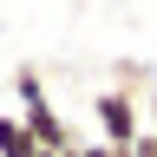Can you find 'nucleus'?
<instances>
[{"label": "nucleus", "instance_id": "1", "mask_svg": "<svg viewBox=\"0 0 157 157\" xmlns=\"http://www.w3.org/2000/svg\"><path fill=\"white\" fill-rule=\"evenodd\" d=\"M13 98H20L26 131L39 137V151H72V144H78L72 118H59V105L46 98V78H39V66H20V72H13Z\"/></svg>", "mask_w": 157, "mask_h": 157}, {"label": "nucleus", "instance_id": "2", "mask_svg": "<svg viewBox=\"0 0 157 157\" xmlns=\"http://www.w3.org/2000/svg\"><path fill=\"white\" fill-rule=\"evenodd\" d=\"M92 124H98V144H111L118 157H131L137 131H144V111H137V98H131V92L105 85V92H92Z\"/></svg>", "mask_w": 157, "mask_h": 157}, {"label": "nucleus", "instance_id": "3", "mask_svg": "<svg viewBox=\"0 0 157 157\" xmlns=\"http://www.w3.org/2000/svg\"><path fill=\"white\" fill-rule=\"evenodd\" d=\"M0 157H39V137L26 131L20 111H0Z\"/></svg>", "mask_w": 157, "mask_h": 157}, {"label": "nucleus", "instance_id": "4", "mask_svg": "<svg viewBox=\"0 0 157 157\" xmlns=\"http://www.w3.org/2000/svg\"><path fill=\"white\" fill-rule=\"evenodd\" d=\"M111 85H118V92H131V98H144V92L157 85V72L144 66V59H111Z\"/></svg>", "mask_w": 157, "mask_h": 157}, {"label": "nucleus", "instance_id": "5", "mask_svg": "<svg viewBox=\"0 0 157 157\" xmlns=\"http://www.w3.org/2000/svg\"><path fill=\"white\" fill-rule=\"evenodd\" d=\"M137 111H144V131H157V85H151L144 98H137Z\"/></svg>", "mask_w": 157, "mask_h": 157}, {"label": "nucleus", "instance_id": "6", "mask_svg": "<svg viewBox=\"0 0 157 157\" xmlns=\"http://www.w3.org/2000/svg\"><path fill=\"white\" fill-rule=\"evenodd\" d=\"M131 157H157V131H137V144H131Z\"/></svg>", "mask_w": 157, "mask_h": 157}, {"label": "nucleus", "instance_id": "7", "mask_svg": "<svg viewBox=\"0 0 157 157\" xmlns=\"http://www.w3.org/2000/svg\"><path fill=\"white\" fill-rule=\"evenodd\" d=\"M72 157H118L111 144H72Z\"/></svg>", "mask_w": 157, "mask_h": 157}, {"label": "nucleus", "instance_id": "8", "mask_svg": "<svg viewBox=\"0 0 157 157\" xmlns=\"http://www.w3.org/2000/svg\"><path fill=\"white\" fill-rule=\"evenodd\" d=\"M39 157H72V151H39Z\"/></svg>", "mask_w": 157, "mask_h": 157}]
</instances>
